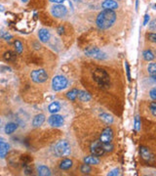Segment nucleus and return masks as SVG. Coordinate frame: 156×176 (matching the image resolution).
Wrapping results in <instances>:
<instances>
[{
  "mask_svg": "<svg viewBox=\"0 0 156 176\" xmlns=\"http://www.w3.org/2000/svg\"><path fill=\"white\" fill-rule=\"evenodd\" d=\"M116 21V14L112 10L105 9L97 17V25L101 29H107L111 28Z\"/></svg>",
  "mask_w": 156,
  "mask_h": 176,
  "instance_id": "obj_1",
  "label": "nucleus"
},
{
  "mask_svg": "<svg viewBox=\"0 0 156 176\" xmlns=\"http://www.w3.org/2000/svg\"><path fill=\"white\" fill-rule=\"evenodd\" d=\"M71 153L70 145L64 140L59 141L55 145V154L58 157H67Z\"/></svg>",
  "mask_w": 156,
  "mask_h": 176,
  "instance_id": "obj_2",
  "label": "nucleus"
},
{
  "mask_svg": "<svg viewBox=\"0 0 156 176\" xmlns=\"http://www.w3.org/2000/svg\"><path fill=\"white\" fill-rule=\"evenodd\" d=\"M93 76L95 78V80L98 82V84L101 87H106L108 86L109 84V76L104 70H101V68H98V70H95L93 72Z\"/></svg>",
  "mask_w": 156,
  "mask_h": 176,
  "instance_id": "obj_3",
  "label": "nucleus"
},
{
  "mask_svg": "<svg viewBox=\"0 0 156 176\" xmlns=\"http://www.w3.org/2000/svg\"><path fill=\"white\" fill-rule=\"evenodd\" d=\"M67 79L63 76H57L53 78L52 80V86L55 91H61L67 86Z\"/></svg>",
  "mask_w": 156,
  "mask_h": 176,
  "instance_id": "obj_4",
  "label": "nucleus"
},
{
  "mask_svg": "<svg viewBox=\"0 0 156 176\" xmlns=\"http://www.w3.org/2000/svg\"><path fill=\"white\" fill-rule=\"evenodd\" d=\"M30 77L32 81H34L35 83H43L48 79V73L46 72V71L40 68V70H35L31 72Z\"/></svg>",
  "mask_w": 156,
  "mask_h": 176,
  "instance_id": "obj_5",
  "label": "nucleus"
},
{
  "mask_svg": "<svg viewBox=\"0 0 156 176\" xmlns=\"http://www.w3.org/2000/svg\"><path fill=\"white\" fill-rule=\"evenodd\" d=\"M85 54L89 57L98 59V60H104V59L106 58L105 53L101 52L100 49H98V48L96 47H88L87 49H85Z\"/></svg>",
  "mask_w": 156,
  "mask_h": 176,
  "instance_id": "obj_6",
  "label": "nucleus"
},
{
  "mask_svg": "<svg viewBox=\"0 0 156 176\" xmlns=\"http://www.w3.org/2000/svg\"><path fill=\"white\" fill-rule=\"evenodd\" d=\"M91 153H92L95 157H101L105 154V150L103 148V145H101V141H95L91 144L90 147Z\"/></svg>",
  "mask_w": 156,
  "mask_h": 176,
  "instance_id": "obj_7",
  "label": "nucleus"
},
{
  "mask_svg": "<svg viewBox=\"0 0 156 176\" xmlns=\"http://www.w3.org/2000/svg\"><path fill=\"white\" fill-rule=\"evenodd\" d=\"M51 13L53 16H55L57 18H63L67 14V9L63 6V5H55L54 7H52Z\"/></svg>",
  "mask_w": 156,
  "mask_h": 176,
  "instance_id": "obj_8",
  "label": "nucleus"
},
{
  "mask_svg": "<svg viewBox=\"0 0 156 176\" xmlns=\"http://www.w3.org/2000/svg\"><path fill=\"white\" fill-rule=\"evenodd\" d=\"M112 138H113V131L110 127H106V128L101 132L100 141L101 143H111Z\"/></svg>",
  "mask_w": 156,
  "mask_h": 176,
  "instance_id": "obj_9",
  "label": "nucleus"
},
{
  "mask_svg": "<svg viewBox=\"0 0 156 176\" xmlns=\"http://www.w3.org/2000/svg\"><path fill=\"white\" fill-rule=\"evenodd\" d=\"M49 124L53 127H60L63 124V117L62 115H56V114H53L50 117L49 119Z\"/></svg>",
  "mask_w": 156,
  "mask_h": 176,
  "instance_id": "obj_10",
  "label": "nucleus"
},
{
  "mask_svg": "<svg viewBox=\"0 0 156 176\" xmlns=\"http://www.w3.org/2000/svg\"><path fill=\"white\" fill-rule=\"evenodd\" d=\"M10 150V145L4 141H0V158H4L7 156V154Z\"/></svg>",
  "mask_w": 156,
  "mask_h": 176,
  "instance_id": "obj_11",
  "label": "nucleus"
},
{
  "mask_svg": "<svg viewBox=\"0 0 156 176\" xmlns=\"http://www.w3.org/2000/svg\"><path fill=\"white\" fill-rule=\"evenodd\" d=\"M45 121V115H37L34 116L33 120H32V125H33L34 127H38L40 125H42L43 123H44Z\"/></svg>",
  "mask_w": 156,
  "mask_h": 176,
  "instance_id": "obj_12",
  "label": "nucleus"
},
{
  "mask_svg": "<svg viewBox=\"0 0 156 176\" xmlns=\"http://www.w3.org/2000/svg\"><path fill=\"white\" fill-rule=\"evenodd\" d=\"M101 6H103L105 9L113 10V9L118 8V4H117V2L114 1V0H105L103 4H101Z\"/></svg>",
  "mask_w": 156,
  "mask_h": 176,
  "instance_id": "obj_13",
  "label": "nucleus"
},
{
  "mask_svg": "<svg viewBox=\"0 0 156 176\" xmlns=\"http://www.w3.org/2000/svg\"><path fill=\"white\" fill-rule=\"evenodd\" d=\"M38 36H39V39L42 42H44V43H45V42H47L48 40H49V38H50V33L47 29H42L39 30Z\"/></svg>",
  "mask_w": 156,
  "mask_h": 176,
  "instance_id": "obj_14",
  "label": "nucleus"
},
{
  "mask_svg": "<svg viewBox=\"0 0 156 176\" xmlns=\"http://www.w3.org/2000/svg\"><path fill=\"white\" fill-rule=\"evenodd\" d=\"M37 173H38V175H40V176H49V175H51L50 169L48 168L46 165H40V166H38V168H37Z\"/></svg>",
  "mask_w": 156,
  "mask_h": 176,
  "instance_id": "obj_15",
  "label": "nucleus"
},
{
  "mask_svg": "<svg viewBox=\"0 0 156 176\" xmlns=\"http://www.w3.org/2000/svg\"><path fill=\"white\" fill-rule=\"evenodd\" d=\"M18 128V124L14 123V122H9L5 126V133L6 134H12L14 131H16Z\"/></svg>",
  "mask_w": 156,
  "mask_h": 176,
  "instance_id": "obj_16",
  "label": "nucleus"
},
{
  "mask_svg": "<svg viewBox=\"0 0 156 176\" xmlns=\"http://www.w3.org/2000/svg\"><path fill=\"white\" fill-rule=\"evenodd\" d=\"M141 154H142L143 158L146 159V161H150V159H152L151 153H150L148 149H146V147H142L141 148Z\"/></svg>",
  "mask_w": 156,
  "mask_h": 176,
  "instance_id": "obj_17",
  "label": "nucleus"
},
{
  "mask_svg": "<svg viewBox=\"0 0 156 176\" xmlns=\"http://www.w3.org/2000/svg\"><path fill=\"white\" fill-rule=\"evenodd\" d=\"M71 166H72V161H71V159H69V158L63 159V161L61 162V163H60V167L63 170H67Z\"/></svg>",
  "mask_w": 156,
  "mask_h": 176,
  "instance_id": "obj_18",
  "label": "nucleus"
},
{
  "mask_svg": "<svg viewBox=\"0 0 156 176\" xmlns=\"http://www.w3.org/2000/svg\"><path fill=\"white\" fill-rule=\"evenodd\" d=\"M77 98L82 102H88L91 100V95L86 91H79Z\"/></svg>",
  "mask_w": 156,
  "mask_h": 176,
  "instance_id": "obj_19",
  "label": "nucleus"
},
{
  "mask_svg": "<svg viewBox=\"0 0 156 176\" xmlns=\"http://www.w3.org/2000/svg\"><path fill=\"white\" fill-rule=\"evenodd\" d=\"M84 162L91 165V164H98L100 162V161H99V158H97L95 156H89V157L84 158Z\"/></svg>",
  "mask_w": 156,
  "mask_h": 176,
  "instance_id": "obj_20",
  "label": "nucleus"
},
{
  "mask_svg": "<svg viewBox=\"0 0 156 176\" xmlns=\"http://www.w3.org/2000/svg\"><path fill=\"white\" fill-rule=\"evenodd\" d=\"M48 110H49V111H50L51 114H56V113H58V111L61 110V106H60V104H59L58 102H54V103H52L49 106Z\"/></svg>",
  "mask_w": 156,
  "mask_h": 176,
  "instance_id": "obj_21",
  "label": "nucleus"
},
{
  "mask_svg": "<svg viewBox=\"0 0 156 176\" xmlns=\"http://www.w3.org/2000/svg\"><path fill=\"white\" fill-rule=\"evenodd\" d=\"M78 90L77 89H71L70 91H68L67 93V97L68 100H71V101H74L77 99V96H78Z\"/></svg>",
  "mask_w": 156,
  "mask_h": 176,
  "instance_id": "obj_22",
  "label": "nucleus"
},
{
  "mask_svg": "<svg viewBox=\"0 0 156 176\" xmlns=\"http://www.w3.org/2000/svg\"><path fill=\"white\" fill-rule=\"evenodd\" d=\"M147 71L149 76H151L153 79H155V76H156V65L155 63H150L148 67H147Z\"/></svg>",
  "mask_w": 156,
  "mask_h": 176,
  "instance_id": "obj_23",
  "label": "nucleus"
},
{
  "mask_svg": "<svg viewBox=\"0 0 156 176\" xmlns=\"http://www.w3.org/2000/svg\"><path fill=\"white\" fill-rule=\"evenodd\" d=\"M143 59L146 61L149 62V61H152L154 59V54L152 53V51L150 50H146L143 52Z\"/></svg>",
  "mask_w": 156,
  "mask_h": 176,
  "instance_id": "obj_24",
  "label": "nucleus"
},
{
  "mask_svg": "<svg viewBox=\"0 0 156 176\" xmlns=\"http://www.w3.org/2000/svg\"><path fill=\"white\" fill-rule=\"evenodd\" d=\"M100 117L101 119V120H104L105 122V123H112V121H113L112 116L109 115L108 114H101L100 115Z\"/></svg>",
  "mask_w": 156,
  "mask_h": 176,
  "instance_id": "obj_25",
  "label": "nucleus"
},
{
  "mask_svg": "<svg viewBox=\"0 0 156 176\" xmlns=\"http://www.w3.org/2000/svg\"><path fill=\"white\" fill-rule=\"evenodd\" d=\"M4 58H5V60H7V61H14L16 59V55L12 51H8L7 53H5Z\"/></svg>",
  "mask_w": 156,
  "mask_h": 176,
  "instance_id": "obj_26",
  "label": "nucleus"
},
{
  "mask_svg": "<svg viewBox=\"0 0 156 176\" xmlns=\"http://www.w3.org/2000/svg\"><path fill=\"white\" fill-rule=\"evenodd\" d=\"M101 145H103L105 152H111L112 149H113V146L111 145V143H101Z\"/></svg>",
  "mask_w": 156,
  "mask_h": 176,
  "instance_id": "obj_27",
  "label": "nucleus"
},
{
  "mask_svg": "<svg viewBox=\"0 0 156 176\" xmlns=\"http://www.w3.org/2000/svg\"><path fill=\"white\" fill-rule=\"evenodd\" d=\"M15 47H16V50H17V52L20 53V54L23 52V44L21 43V41L16 40L15 41Z\"/></svg>",
  "mask_w": 156,
  "mask_h": 176,
  "instance_id": "obj_28",
  "label": "nucleus"
},
{
  "mask_svg": "<svg viewBox=\"0 0 156 176\" xmlns=\"http://www.w3.org/2000/svg\"><path fill=\"white\" fill-rule=\"evenodd\" d=\"M81 172H82V173H90V172H91L90 165L87 164V163L83 164L82 166H81Z\"/></svg>",
  "mask_w": 156,
  "mask_h": 176,
  "instance_id": "obj_29",
  "label": "nucleus"
},
{
  "mask_svg": "<svg viewBox=\"0 0 156 176\" xmlns=\"http://www.w3.org/2000/svg\"><path fill=\"white\" fill-rule=\"evenodd\" d=\"M135 128L137 131L141 130V120H139V115H137L136 119H135Z\"/></svg>",
  "mask_w": 156,
  "mask_h": 176,
  "instance_id": "obj_30",
  "label": "nucleus"
},
{
  "mask_svg": "<svg viewBox=\"0 0 156 176\" xmlns=\"http://www.w3.org/2000/svg\"><path fill=\"white\" fill-rule=\"evenodd\" d=\"M0 37H3L4 39L6 40H10L12 38V35L9 34L8 33H5V31H2V33H0Z\"/></svg>",
  "mask_w": 156,
  "mask_h": 176,
  "instance_id": "obj_31",
  "label": "nucleus"
},
{
  "mask_svg": "<svg viewBox=\"0 0 156 176\" xmlns=\"http://www.w3.org/2000/svg\"><path fill=\"white\" fill-rule=\"evenodd\" d=\"M119 171L120 170L118 169V168H115V169H113V170H111V171L107 174L108 176H116V175H119Z\"/></svg>",
  "mask_w": 156,
  "mask_h": 176,
  "instance_id": "obj_32",
  "label": "nucleus"
},
{
  "mask_svg": "<svg viewBox=\"0 0 156 176\" xmlns=\"http://www.w3.org/2000/svg\"><path fill=\"white\" fill-rule=\"evenodd\" d=\"M150 109H151V113L152 115L155 116L156 115V104L154 102L151 103V105H150Z\"/></svg>",
  "mask_w": 156,
  "mask_h": 176,
  "instance_id": "obj_33",
  "label": "nucleus"
},
{
  "mask_svg": "<svg viewBox=\"0 0 156 176\" xmlns=\"http://www.w3.org/2000/svg\"><path fill=\"white\" fill-rule=\"evenodd\" d=\"M147 37L149 38L150 41H152V42H155L156 41V34L155 33H149L147 35Z\"/></svg>",
  "mask_w": 156,
  "mask_h": 176,
  "instance_id": "obj_34",
  "label": "nucleus"
},
{
  "mask_svg": "<svg viewBox=\"0 0 156 176\" xmlns=\"http://www.w3.org/2000/svg\"><path fill=\"white\" fill-rule=\"evenodd\" d=\"M150 97H151L152 100L156 99V89L155 88L151 89V91H150Z\"/></svg>",
  "mask_w": 156,
  "mask_h": 176,
  "instance_id": "obj_35",
  "label": "nucleus"
},
{
  "mask_svg": "<svg viewBox=\"0 0 156 176\" xmlns=\"http://www.w3.org/2000/svg\"><path fill=\"white\" fill-rule=\"evenodd\" d=\"M148 21H149V15H146L144 16V22H143V25H146L147 23H148Z\"/></svg>",
  "mask_w": 156,
  "mask_h": 176,
  "instance_id": "obj_36",
  "label": "nucleus"
},
{
  "mask_svg": "<svg viewBox=\"0 0 156 176\" xmlns=\"http://www.w3.org/2000/svg\"><path fill=\"white\" fill-rule=\"evenodd\" d=\"M149 29L151 30H155V21H152L149 25Z\"/></svg>",
  "mask_w": 156,
  "mask_h": 176,
  "instance_id": "obj_37",
  "label": "nucleus"
},
{
  "mask_svg": "<svg viewBox=\"0 0 156 176\" xmlns=\"http://www.w3.org/2000/svg\"><path fill=\"white\" fill-rule=\"evenodd\" d=\"M51 2H53V3H57V4H61V3H63V1H66V0H50Z\"/></svg>",
  "mask_w": 156,
  "mask_h": 176,
  "instance_id": "obj_38",
  "label": "nucleus"
},
{
  "mask_svg": "<svg viewBox=\"0 0 156 176\" xmlns=\"http://www.w3.org/2000/svg\"><path fill=\"white\" fill-rule=\"evenodd\" d=\"M126 68H127V72H128V78H129V80H131V78H130V70H129L128 64H126Z\"/></svg>",
  "mask_w": 156,
  "mask_h": 176,
  "instance_id": "obj_39",
  "label": "nucleus"
},
{
  "mask_svg": "<svg viewBox=\"0 0 156 176\" xmlns=\"http://www.w3.org/2000/svg\"><path fill=\"white\" fill-rule=\"evenodd\" d=\"M3 11H4V7L2 5H0V12H3Z\"/></svg>",
  "mask_w": 156,
  "mask_h": 176,
  "instance_id": "obj_40",
  "label": "nucleus"
},
{
  "mask_svg": "<svg viewBox=\"0 0 156 176\" xmlns=\"http://www.w3.org/2000/svg\"><path fill=\"white\" fill-rule=\"evenodd\" d=\"M21 1H23V2H25H25H28V0H21Z\"/></svg>",
  "mask_w": 156,
  "mask_h": 176,
  "instance_id": "obj_41",
  "label": "nucleus"
},
{
  "mask_svg": "<svg viewBox=\"0 0 156 176\" xmlns=\"http://www.w3.org/2000/svg\"><path fill=\"white\" fill-rule=\"evenodd\" d=\"M0 123H1V119H0Z\"/></svg>",
  "mask_w": 156,
  "mask_h": 176,
  "instance_id": "obj_42",
  "label": "nucleus"
},
{
  "mask_svg": "<svg viewBox=\"0 0 156 176\" xmlns=\"http://www.w3.org/2000/svg\"><path fill=\"white\" fill-rule=\"evenodd\" d=\"M74 1H78V0H74Z\"/></svg>",
  "mask_w": 156,
  "mask_h": 176,
  "instance_id": "obj_43",
  "label": "nucleus"
}]
</instances>
